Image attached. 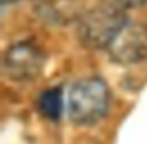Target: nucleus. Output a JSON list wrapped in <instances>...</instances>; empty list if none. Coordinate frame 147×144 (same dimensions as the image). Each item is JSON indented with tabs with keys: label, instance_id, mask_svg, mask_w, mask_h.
I'll return each mask as SVG.
<instances>
[{
	"label": "nucleus",
	"instance_id": "6",
	"mask_svg": "<svg viewBox=\"0 0 147 144\" xmlns=\"http://www.w3.org/2000/svg\"><path fill=\"white\" fill-rule=\"evenodd\" d=\"M38 108L47 118L57 120L62 113V92H61V89H49V90L42 92L40 99H38Z\"/></svg>",
	"mask_w": 147,
	"mask_h": 144
},
{
	"label": "nucleus",
	"instance_id": "3",
	"mask_svg": "<svg viewBox=\"0 0 147 144\" xmlns=\"http://www.w3.org/2000/svg\"><path fill=\"white\" fill-rule=\"evenodd\" d=\"M43 50L28 40L12 43L4 54V73L14 82H31L43 69Z\"/></svg>",
	"mask_w": 147,
	"mask_h": 144
},
{
	"label": "nucleus",
	"instance_id": "2",
	"mask_svg": "<svg viewBox=\"0 0 147 144\" xmlns=\"http://www.w3.org/2000/svg\"><path fill=\"white\" fill-rule=\"evenodd\" d=\"M109 103L111 92L102 78H82L69 89L67 116L75 125H94L106 116Z\"/></svg>",
	"mask_w": 147,
	"mask_h": 144
},
{
	"label": "nucleus",
	"instance_id": "1",
	"mask_svg": "<svg viewBox=\"0 0 147 144\" xmlns=\"http://www.w3.org/2000/svg\"><path fill=\"white\" fill-rule=\"evenodd\" d=\"M128 24L125 9L116 4H100L95 5L80 18L78 21V40L82 45L92 50L109 49L123 28Z\"/></svg>",
	"mask_w": 147,
	"mask_h": 144
},
{
	"label": "nucleus",
	"instance_id": "4",
	"mask_svg": "<svg viewBox=\"0 0 147 144\" xmlns=\"http://www.w3.org/2000/svg\"><path fill=\"white\" fill-rule=\"evenodd\" d=\"M107 52L111 59L119 64H138L147 61V26L128 23Z\"/></svg>",
	"mask_w": 147,
	"mask_h": 144
},
{
	"label": "nucleus",
	"instance_id": "8",
	"mask_svg": "<svg viewBox=\"0 0 147 144\" xmlns=\"http://www.w3.org/2000/svg\"><path fill=\"white\" fill-rule=\"evenodd\" d=\"M12 2H18V0H2V4H12Z\"/></svg>",
	"mask_w": 147,
	"mask_h": 144
},
{
	"label": "nucleus",
	"instance_id": "7",
	"mask_svg": "<svg viewBox=\"0 0 147 144\" xmlns=\"http://www.w3.org/2000/svg\"><path fill=\"white\" fill-rule=\"evenodd\" d=\"M123 9H138L147 5V0H116Z\"/></svg>",
	"mask_w": 147,
	"mask_h": 144
},
{
	"label": "nucleus",
	"instance_id": "5",
	"mask_svg": "<svg viewBox=\"0 0 147 144\" xmlns=\"http://www.w3.org/2000/svg\"><path fill=\"white\" fill-rule=\"evenodd\" d=\"M38 14L52 24H67L80 21L85 12L82 0H47L40 5Z\"/></svg>",
	"mask_w": 147,
	"mask_h": 144
}]
</instances>
